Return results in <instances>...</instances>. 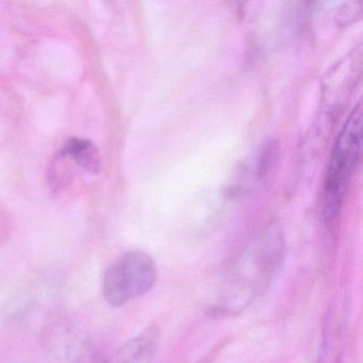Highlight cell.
Returning <instances> with one entry per match:
<instances>
[{"instance_id":"1","label":"cell","mask_w":363,"mask_h":363,"mask_svg":"<svg viewBox=\"0 0 363 363\" xmlns=\"http://www.w3.org/2000/svg\"><path fill=\"white\" fill-rule=\"evenodd\" d=\"M362 143V109L358 106L350 114L335 140L324 192V220L328 229L335 231L343 206L350 176L356 167Z\"/></svg>"},{"instance_id":"2","label":"cell","mask_w":363,"mask_h":363,"mask_svg":"<svg viewBox=\"0 0 363 363\" xmlns=\"http://www.w3.org/2000/svg\"><path fill=\"white\" fill-rule=\"evenodd\" d=\"M157 275L156 264L150 255L141 250L126 252L111 263L104 274V298L111 307H122L152 290Z\"/></svg>"},{"instance_id":"3","label":"cell","mask_w":363,"mask_h":363,"mask_svg":"<svg viewBox=\"0 0 363 363\" xmlns=\"http://www.w3.org/2000/svg\"><path fill=\"white\" fill-rule=\"evenodd\" d=\"M160 344V330L148 327L125 343L107 363H152Z\"/></svg>"},{"instance_id":"4","label":"cell","mask_w":363,"mask_h":363,"mask_svg":"<svg viewBox=\"0 0 363 363\" xmlns=\"http://www.w3.org/2000/svg\"><path fill=\"white\" fill-rule=\"evenodd\" d=\"M344 315L335 307L328 312L327 318L326 335L320 352V362L318 363H339L340 356L342 354V339H343Z\"/></svg>"},{"instance_id":"5","label":"cell","mask_w":363,"mask_h":363,"mask_svg":"<svg viewBox=\"0 0 363 363\" xmlns=\"http://www.w3.org/2000/svg\"><path fill=\"white\" fill-rule=\"evenodd\" d=\"M60 152L92 175L101 171V155L96 146L89 140H69Z\"/></svg>"},{"instance_id":"6","label":"cell","mask_w":363,"mask_h":363,"mask_svg":"<svg viewBox=\"0 0 363 363\" xmlns=\"http://www.w3.org/2000/svg\"><path fill=\"white\" fill-rule=\"evenodd\" d=\"M50 182L52 188L60 189L65 188L69 184L72 175L69 171V167L65 164V158L63 155L59 154L56 161L52 163V169H50Z\"/></svg>"}]
</instances>
